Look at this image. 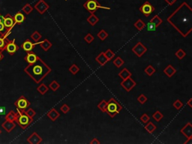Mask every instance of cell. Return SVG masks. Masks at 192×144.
I'll list each match as a JSON object with an SVG mask.
<instances>
[{
    "mask_svg": "<svg viewBox=\"0 0 192 144\" xmlns=\"http://www.w3.org/2000/svg\"><path fill=\"white\" fill-rule=\"evenodd\" d=\"M169 23L183 38H186L192 31V9L184 2L167 19Z\"/></svg>",
    "mask_w": 192,
    "mask_h": 144,
    "instance_id": "1",
    "label": "cell"
},
{
    "mask_svg": "<svg viewBox=\"0 0 192 144\" xmlns=\"http://www.w3.org/2000/svg\"><path fill=\"white\" fill-rule=\"evenodd\" d=\"M52 69L40 57L32 64H29L24 69V71L36 83H41L50 74Z\"/></svg>",
    "mask_w": 192,
    "mask_h": 144,
    "instance_id": "2",
    "label": "cell"
},
{
    "mask_svg": "<svg viewBox=\"0 0 192 144\" xmlns=\"http://www.w3.org/2000/svg\"><path fill=\"white\" fill-rule=\"evenodd\" d=\"M122 110V106L113 98H111L107 104L105 113L109 115L111 118H114Z\"/></svg>",
    "mask_w": 192,
    "mask_h": 144,
    "instance_id": "3",
    "label": "cell"
},
{
    "mask_svg": "<svg viewBox=\"0 0 192 144\" xmlns=\"http://www.w3.org/2000/svg\"><path fill=\"white\" fill-rule=\"evenodd\" d=\"M17 119L15 120V122L18 124L20 127L22 128L23 130L26 129L30 125V124L33 122V118H31L29 117L25 111H20L19 110L17 109Z\"/></svg>",
    "mask_w": 192,
    "mask_h": 144,
    "instance_id": "4",
    "label": "cell"
},
{
    "mask_svg": "<svg viewBox=\"0 0 192 144\" xmlns=\"http://www.w3.org/2000/svg\"><path fill=\"white\" fill-rule=\"evenodd\" d=\"M83 7L89 11L90 14H95V12L98 9H99V8L110 10V8L102 6L97 0H87L86 2L83 4Z\"/></svg>",
    "mask_w": 192,
    "mask_h": 144,
    "instance_id": "5",
    "label": "cell"
},
{
    "mask_svg": "<svg viewBox=\"0 0 192 144\" xmlns=\"http://www.w3.org/2000/svg\"><path fill=\"white\" fill-rule=\"evenodd\" d=\"M15 107L20 111H25L30 107L31 103L27 100V98L23 95H21L18 99L14 102Z\"/></svg>",
    "mask_w": 192,
    "mask_h": 144,
    "instance_id": "6",
    "label": "cell"
},
{
    "mask_svg": "<svg viewBox=\"0 0 192 144\" xmlns=\"http://www.w3.org/2000/svg\"><path fill=\"white\" fill-rule=\"evenodd\" d=\"M163 23V20L159 17L158 15H155L152 17L151 21L148 23L147 25V30L149 32H153L155 31L158 27Z\"/></svg>",
    "mask_w": 192,
    "mask_h": 144,
    "instance_id": "7",
    "label": "cell"
},
{
    "mask_svg": "<svg viewBox=\"0 0 192 144\" xmlns=\"http://www.w3.org/2000/svg\"><path fill=\"white\" fill-rule=\"evenodd\" d=\"M155 10V7H154L149 2H144V4H143L141 7L139 8V11H141V13L145 16V17H149L150 16L152 12H154Z\"/></svg>",
    "mask_w": 192,
    "mask_h": 144,
    "instance_id": "8",
    "label": "cell"
},
{
    "mask_svg": "<svg viewBox=\"0 0 192 144\" xmlns=\"http://www.w3.org/2000/svg\"><path fill=\"white\" fill-rule=\"evenodd\" d=\"M147 47L146 46H144L143 45V43L141 42V41H138L131 49L134 53L139 58L142 57L144 55V53H146V52H147Z\"/></svg>",
    "mask_w": 192,
    "mask_h": 144,
    "instance_id": "9",
    "label": "cell"
},
{
    "mask_svg": "<svg viewBox=\"0 0 192 144\" xmlns=\"http://www.w3.org/2000/svg\"><path fill=\"white\" fill-rule=\"evenodd\" d=\"M120 85L122 86V87L125 90H126L127 92H130V91L132 90V89H134L136 86L137 83L131 78V77H130L127 78L125 80H122V81L121 82Z\"/></svg>",
    "mask_w": 192,
    "mask_h": 144,
    "instance_id": "10",
    "label": "cell"
},
{
    "mask_svg": "<svg viewBox=\"0 0 192 144\" xmlns=\"http://www.w3.org/2000/svg\"><path fill=\"white\" fill-rule=\"evenodd\" d=\"M33 8L40 14H44L50 8V5L45 2V0H39Z\"/></svg>",
    "mask_w": 192,
    "mask_h": 144,
    "instance_id": "11",
    "label": "cell"
},
{
    "mask_svg": "<svg viewBox=\"0 0 192 144\" xmlns=\"http://www.w3.org/2000/svg\"><path fill=\"white\" fill-rule=\"evenodd\" d=\"M18 50L19 47L15 42V39L8 40V42L7 45H6L5 50H6L11 56H13L16 52L18 51Z\"/></svg>",
    "mask_w": 192,
    "mask_h": 144,
    "instance_id": "12",
    "label": "cell"
},
{
    "mask_svg": "<svg viewBox=\"0 0 192 144\" xmlns=\"http://www.w3.org/2000/svg\"><path fill=\"white\" fill-rule=\"evenodd\" d=\"M3 23L6 29H12L14 26L16 25V23H15L14 20V17L10 14H7L5 16H4Z\"/></svg>",
    "mask_w": 192,
    "mask_h": 144,
    "instance_id": "13",
    "label": "cell"
},
{
    "mask_svg": "<svg viewBox=\"0 0 192 144\" xmlns=\"http://www.w3.org/2000/svg\"><path fill=\"white\" fill-rule=\"evenodd\" d=\"M3 21H4V16L0 14V36L8 38V35H11V30L12 29H6V28L5 27V26H4Z\"/></svg>",
    "mask_w": 192,
    "mask_h": 144,
    "instance_id": "14",
    "label": "cell"
},
{
    "mask_svg": "<svg viewBox=\"0 0 192 144\" xmlns=\"http://www.w3.org/2000/svg\"><path fill=\"white\" fill-rule=\"evenodd\" d=\"M27 142L30 144H39L42 142V138L39 136L37 132H33L27 138Z\"/></svg>",
    "mask_w": 192,
    "mask_h": 144,
    "instance_id": "15",
    "label": "cell"
},
{
    "mask_svg": "<svg viewBox=\"0 0 192 144\" xmlns=\"http://www.w3.org/2000/svg\"><path fill=\"white\" fill-rule=\"evenodd\" d=\"M180 132L185 136L186 138L192 137V125L191 122H188L184 127L180 130Z\"/></svg>",
    "mask_w": 192,
    "mask_h": 144,
    "instance_id": "16",
    "label": "cell"
},
{
    "mask_svg": "<svg viewBox=\"0 0 192 144\" xmlns=\"http://www.w3.org/2000/svg\"><path fill=\"white\" fill-rule=\"evenodd\" d=\"M36 45H37V43L32 42L29 39H26V41H24L23 42L21 47H22L23 50H25L26 52H30L32 51V50H33Z\"/></svg>",
    "mask_w": 192,
    "mask_h": 144,
    "instance_id": "17",
    "label": "cell"
},
{
    "mask_svg": "<svg viewBox=\"0 0 192 144\" xmlns=\"http://www.w3.org/2000/svg\"><path fill=\"white\" fill-rule=\"evenodd\" d=\"M38 56L36 55V53H35L34 52L30 51L27 52V54L26 55V56L24 57V60L26 62H27L29 64H32V63L35 62L37 61V59H38Z\"/></svg>",
    "mask_w": 192,
    "mask_h": 144,
    "instance_id": "18",
    "label": "cell"
},
{
    "mask_svg": "<svg viewBox=\"0 0 192 144\" xmlns=\"http://www.w3.org/2000/svg\"><path fill=\"white\" fill-rule=\"evenodd\" d=\"M2 127L7 131L8 133H10V132H11L12 130L16 127V124H15L14 122H11V121L5 120V121L2 124Z\"/></svg>",
    "mask_w": 192,
    "mask_h": 144,
    "instance_id": "19",
    "label": "cell"
},
{
    "mask_svg": "<svg viewBox=\"0 0 192 144\" xmlns=\"http://www.w3.org/2000/svg\"><path fill=\"white\" fill-rule=\"evenodd\" d=\"M47 116L48 118L51 120L52 122H55L56 120L60 117V114H59V112L55 108H52L49 112H47Z\"/></svg>",
    "mask_w": 192,
    "mask_h": 144,
    "instance_id": "20",
    "label": "cell"
},
{
    "mask_svg": "<svg viewBox=\"0 0 192 144\" xmlns=\"http://www.w3.org/2000/svg\"><path fill=\"white\" fill-rule=\"evenodd\" d=\"M38 44L39 45V46L41 47V48H42L43 50L46 52L50 50L51 47L53 46L52 43L47 38H45V40H43L42 41H40V42L38 41V42H37V45Z\"/></svg>",
    "mask_w": 192,
    "mask_h": 144,
    "instance_id": "21",
    "label": "cell"
},
{
    "mask_svg": "<svg viewBox=\"0 0 192 144\" xmlns=\"http://www.w3.org/2000/svg\"><path fill=\"white\" fill-rule=\"evenodd\" d=\"M95 61L97 62L101 66H104L107 62H109L108 59H107V57L105 56V55H104V52L100 53L99 55L95 58Z\"/></svg>",
    "mask_w": 192,
    "mask_h": 144,
    "instance_id": "22",
    "label": "cell"
},
{
    "mask_svg": "<svg viewBox=\"0 0 192 144\" xmlns=\"http://www.w3.org/2000/svg\"><path fill=\"white\" fill-rule=\"evenodd\" d=\"M164 73L168 77H172L174 74L176 73V70L172 65H168L164 69Z\"/></svg>",
    "mask_w": 192,
    "mask_h": 144,
    "instance_id": "23",
    "label": "cell"
},
{
    "mask_svg": "<svg viewBox=\"0 0 192 144\" xmlns=\"http://www.w3.org/2000/svg\"><path fill=\"white\" fill-rule=\"evenodd\" d=\"M14 20L15 23L16 24H21L22 23L24 22L25 21V19H26V17L24 16V14L23 13H21V11H19L17 12L16 14L14 16Z\"/></svg>",
    "mask_w": 192,
    "mask_h": 144,
    "instance_id": "24",
    "label": "cell"
},
{
    "mask_svg": "<svg viewBox=\"0 0 192 144\" xmlns=\"http://www.w3.org/2000/svg\"><path fill=\"white\" fill-rule=\"evenodd\" d=\"M87 22L89 23L91 26H94L99 22V18L95 14H90L89 17L87 18Z\"/></svg>",
    "mask_w": 192,
    "mask_h": 144,
    "instance_id": "25",
    "label": "cell"
},
{
    "mask_svg": "<svg viewBox=\"0 0 192 144\" xmlns=\"http://www.w3.org/2000/svg\"><path fill=\"white\" fill-rule=\"evenodd\" d=\"M131 75H132V74H131V72L128 71V69H127L126 68L122 69V70L119 73V77L122 80L127 79V78L131 77Z\"/></svg>",
    "mask_w": 192,
    "mask_h": 144,
    "instance_id": "26",
    "label": "cell"
},
{
    "mask_svg": "<svg viewBox=\"0 0 192 144\" xmlns=\"http://www.w3.org/2000/svg\"><path fill=\"white\" fill-rule=\"evenodd\" d=\"M144 128H145V130L149 134H152L155 130L157 129V126L154 125L152 122H148Z\"/></svg>",
    "mask_w": 192,
    "mask_h": 144,
    "instance_id": "27",
    "label": "cell"
},
{
    "mask_svg": "<svg viewBox=\"0 0 192 144\" xmlns=\"http://www.w3.org/2000/svg\"><path fill=\"white\" fill-rule=\"evenodd\" d=\"M17 113L14 112V110L9 111V113H8L5 116V120L11 121V122H15V120L17 119Z\"/></svg>",
    "mask_w": 192,
    "mask_h": 144,
    "instance_id": "28",
    "label": "cell"
},
{
    "mask_svg": "<svg viewBox=\"0 0 192 144\" xmlns=\"http://www.w3.org/2000/svg\"><path fill=\"white\" fill-rule=\"evenodd\" d=\"M146 24L141 19H138V20L134 23V27L136 28L138 31H142L144 28L146 27Z\"/></svg>",
    "mask_w": 192,
    "mask_h": 144,
    "instance_id": "29",
    "label": "cell"
},
{
    "mask_svg": "<svg viewBox=\"0 0 192 144\" xmlns=\"http://www.w3.org/2000/svg\"><path fill=\"white\" fill-rule=\"evenodd\" d=\"M8 42V38L0 36V52H3L5 50V47Z\"/></svg>",
    "mask_w": 192,
    "mask_h": 144,
    "instance_id": "30",
    "label": "cell"
},
{
    "mask_svg": "<svg viewBox=\"0 0 192 144\" xmlns=\"http://www.w3.org/2000/svg\"><path fill=\"white\" fill-rule=\"evenodd\" d=\"M48 89H49V88L45 85V83H41L37 87V91L42 95H45L47 93Z\"/></svg>",
    "mask_w": 192,
    "mask_h": 144,
    "instance_id": "31",
    "label": "cell"
},
{
    "mask_svg": "<svg viewBox=\"0 0 192 144\" xmlns=\"http://www.w3.org/2000/svg\"><path fill=\"white\" fill-rule=\"evenodd\" d=\"M144 71H145V73H146L148 76L151 77V76H152L154 74H155V71H156V70H155V69L154 68L153 66H152V65H148L146 69H144Z\"/></svg>",
    "mask_w": 192,
    "mask_h": 144,
    "instance_id": "32",
    "label": "cell"
},
{
    "mask_svg": "<svg viewBox=\"0 0 192 144\" xmlns=\"http://www.w3.org/2000/svg\"><path fill=\"white\" fill-rule=\"evenodd\" d=\"M97 36H98V38H99L101 41H105V39L107 38H108L109 35H108V33H107L105 30L101 29V30H100L99 32H98V35H97Z\"/></svg>",
    "mask_w": 192,
    "mask_h": 144,
    "instance_id": "33",
    "label": "cell"
},
{
    "mask_svg": "<svg viewBox=\"0 0 192 144\" xmlns=\"http://www.w3.org/2000/svg\"><path fill=\"white\" fill-rule=\"evenodd\" d=\"M33 9H34V8L32 7V6L30 4L27 3V4H26V5H25L23 7L22 11H23L24 13L28 15V14H29L30 13H32V12Z\"/></svg>",
    "mask_w": 192,
    "mask_h": 144,
    "instance_id": "34",
    "label": "cell"
},
{
    "mask_svg": "<svg viewBox=\"0 0 192 144\" xmlns=\"http://www.w3.org/2000/svg\"><path fill=\"white\" fill-rule=\"evenodd\" d=\"M49 88H50L52 91L56 92V91L58 90V89L60 88V84H59L56 80H53V81H52L50 85H49Z\"/></svg>",
    "mask_w": 192,
    "mask_h": 144,
    "instance_id": "35",
    "label": "cell"
},
{
    "mask_svg": "<svg viewBox=\"0 0 192 144\" xmlns=\"http://www.w3.org/2000/svg\"><path fill=\"white\" fill-rule=\"evenodd\" d=\"M124 63H125V62L120 56H118L113 60V65L117 68H120L121 66H122L124 65Z\"/></svg>",
    "mask_w": 192,
    "mask_h": 144,
    "instance_id": "36",
    "label": "cell"
},
{
    "mask_svg": "<svg viewBox=\"0 0 192 144\" xmlns=\"http://www.w3.org/2000/svg\"><path fill=\"white\" fill-rule=\"evenodd\" d=\"M41 37H42V35L39 33L38 31H35L31 35V38L32 39L35 43L38 42V41H40V39L41 38Z\"/></svg>",
    "mask_w": 192,
    "mask_h": 144,
    "instance_id": "37",
    "label": "cell"
},
{
    "mask_svg": "<svg viewBox=\"0 0 192 144\" xmlns=\"http://www.w3.org/2000/svg\"><path fill=\"white\" fill-rule=\"evenodd\" d=\"M152 118H153L156 122H160V121L164 118V115H163L160 111L157 110L155 113H153Z\"/></svg>",
    "mask_w": 192,
    "mask_h": 144,
    "instance_id": "38",
    "label": "cell"
},
{
    "mask_svg": "<svg viewBox=\"0 0 192 144\" xmlns=\"http://www.w3.org/2000/svg\"><path fill=\"white\" fill-rule=\"evenodd\" d=\"M175 56L178 58V59L181 60V59H182L183 58L186 56V53L184 51L183 49H179V50L175 53Z\"/></svg>",
    "mask_w": 192,
    "mask_h": 144,
    "instance_id": "39",
    "label": "cell"
},
{
    "mask_svg": "<svg viewBox=\"0 0 192 144\" xmlns=\"http://www.w3.org/2000/svg\"><path fill=\"white\" fill-rule=\"evenodd\" d=\"M69 71L72 74H73V75H75V74H77L78 72L80 71V68L77 66V65H76V64H73L71 66L69 67Z\"/></svg>",
    "mask_w": 192,
    "mask_h": 144,
    "instance_id": "40",
    "label": "cell"
},
{
    "mask_svg": "<svg viewBox=\"0 0 192 144\" xmlns=\"http://www.w3.org/2000/svg\"><path fill=\"white\" fill-rule=\"evenodd\" d=\"M107 101H106L105 100H102L98 104V109L101 111H102L103 113H105L106 111V107H107Z\"/></svg>",
    "mask_w": 192,
    "mask_h": 144,
    "instance_id": "41",
    "label": "cell"
},
{
    "mask_svg": "<svg viewBox=\"0 0 192 144\" xmlns=\"http://www.w3.org/2000/svg\"><path fill=\"white\" fill-rule=\"evenodd\" d=\"M104 55H105V56L107 57V59H108V61H110V60H112V59H113V57H114L115 53L110 49H108V50H107L104 52Z\"/></svg>",
    "mask_w": 192,
    "mask_h": 144,
    "instance_id": "42",
    "label": "cell"
},
{
    "mask_svg": "<svg viewBox=\"0 0 192 144\" xmlns=\"http://www.w3.org/2000/svg\"><path fill=\"white\" fill-rule=\"evenodd\" d=\"M147 101H148L147 97H146L144 94L140 95V96L137 98V101L141 104H144Z\"/></svg>",
    "mask_w": 192,
    "mask_h": 144,
    "instance_id": "43",
    "label": "cell"
},
{
    "mask_svg": "<svg viewBox=\"0 0 192 144\" xmlns=\"http://www.w3.org/2000/svg\"><path fill=\"white\" fill-rule=\"evenodd\" d=\"M94 40H95V37L90 33H88L86 35L85 37H84V41H85L86 43H88V44H91Z\"/></svg>",
    "mask_w": 192,
    "mask_h": 144,
    "instance_id": "44",
    "label": "cell"
},
{
    "mask_svg": "<svg viewBox=\"0 0 192 144\" xmlns=\"http://www.w3.org/2000/svg\"><path fill=\"white\" fill-rule=\"evenodd\" d=\"M25 113H26L29 117H31V118H33L35 115H36V112H35L32 108H30V107L27 108V109L25 110Z\"/></svg>",
    "mask_w": 192,
    "mask_h": 144,
    "instance_id": "45",
    "label": "cell"
},
{
    "mask_svg": "<svg viewBox=\"0 0 192 144\" xmlns=\"http://www.w3.org/2000/svg\"><path fill=\"white\" fill-rule=\"evenodd\" d=\"M173 106L175 109L176 110H179L181 109L182 107H183V103L180 101V100L177 99L176 101H174V103L173 104Z\"/></svg>",
    "mask_w": 192,
    "mask_h": 144,
    "instance_id": "46",
    "label": "cell"
},
{
    "mask_svg": "<svg viewBox=\"0 0 192 144\" xmlns=\"http://www.w3.org/2000/svg\"><path fill=\"white\" fill-rule=\"evenodd\" d=\"M60 110H61V111L64 113V114H66V113H68L69 111H70L71 108L69 107V106L68 105V104H63L62 105L61 108H60Z\"/></svg>",
    "mask_w": 192,
    "mask_h": 144,
    "instance_id": "47",
    "label": "cell"
},
{
    "mask_svg": "<svg viewBox=\"0 0 192 144\" xmlns=\"http://www.w3.org/2000/svg\"><path fill=\"white\" fill-rule=\"evenodd\" d=\"M141 121L144 124H146L148 122H149L150 121V117L148 116L146 113H143L141 117Z\"/></svg>",
    "mask_w": 192,
    "mask_h": 144,
    "instance_id": "48",
    "label": "cell"
},
{
    "mask_svg": "<svg viewBox=\"0 0 192 144\" xmlns=\"http://www.w3.org/2000/svg\"><path fill=\"white\" fill-rule=\"evenodd\" d=\"M165 1L168 4V5H173L176 1H178V0H165Z\"/></svg>",
    "mask_w": 192,
    "mask_h": 144,
    "instance_id": "49",
    "label": "cell"
},
{
    "mask_svg": "<svg viewBox=\"0 0 192 144\" xmlns=\"http://www.w3.org/2000/svg\"><path fill=\"white\" fill-rule=\"evenodd\" d=\"M90 143L91 144H100V141H98V139L95 137V138H93V140L90 141Z\"/></svg>",
    "mask_w": 192,
    "mask_h": 144,
    "instance_id": "50",
    "label": "cell"
},
{
    "mask_svg": "<svg viewBox=\"0 0 192 144\" xmlns=\"http://www.w3.org/2000/svg\"><path fill=\"white\" fill-rule=\"evenodd\" d=\"M185 144H192V137L187 138V141L184 143Z\"/></svg>",
    "mask_w": 192,
    "mask_h": 144,
    "instance_id": "51",
    "label": "cell"
},
{
    "mask_svg": "<svg viewBox=\"0 0 192 144\" xmlns=\"http://www.w3.org/2000/svg\"><path fill=\"white\" fill-rule=\"evenodd\" d=\"M5 107H0V114L5 113Z\"/></svg>",
    "mask_w": 192,
    "mask_h": 144,
    "instance_id": "52",
    "label": "cell"
},
{
    "mask_svg": "<svg viewBox=\"0 0 192 144\" xmlns=\"http://www.w3.org/2000/svg\"><path fill=\"white\" fill-rule=\"evenodd\" d=\"M191 101H192V98H190V99H189V101H188V103H187V104H188V105H189V107H191H191H192V105H191Z\"/></svg>",
    "mask_w": 192,
    "mask_h": 144,
    "instance_id": "53",
    "label": "cell"
},
{
    "mask_svg": "<svg viewBox=\"0 0 192 144\" xmlns=\"http://www.w3.org/2000/svg\"><path fill=\"white\" fill-rule=\"evenodd\" d=\"M4 59V55L2 54V52H0V62Z\"/></svg>",
    "mask_w": 192,
    "mask_h": 144,
    "instance_id": "54",
    "label": "cell"
},
{
    "mask_svg": "<svg viewBox=\"0 0 192 144\" xmlns=\"http://www.w3.org/2000/svg\"><path fill=\"white\" fill-rule=\"evenodd\" d=\"M2 134V131H1V129H0V134Z\"/></svg>",
    "mask_w": 192,
    "mask_h": 144,
    "instance_id": "55",
    "label": "cell"
}]
</instances>
